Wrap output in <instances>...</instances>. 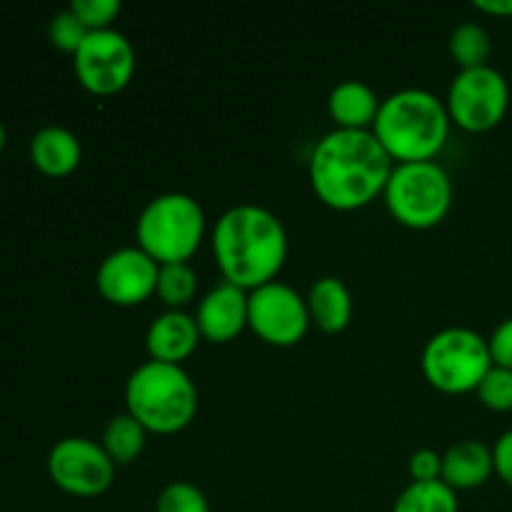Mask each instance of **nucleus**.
I'll return each mask as SVG.
<instances>
[{"label": "nucleus", "instance_id": "1", "mask_svg": "<svg viewBox=\"0 0 512 512\" xmlns=\"http://www.w3.org/2000/svg\"><path fill=\"white\" fill-rule=\"evenodd\" d=\"M393 168V158L373 130L335 128L313 148L308 175L320 203L348 213L383 195Z\"/></svg>", "mask_w": 512, "mask_h": 512}, {"label": "nucleus", "instance_id": "2", "mask_svg": "<svg viewBox=\"0 0 512 512\" xmlns=\"http://www.w3.org/2000/svg\"><path fill=\"white\" fill-rule=\"evenodd\" d=\"M213 253L225 283L255 290L278 278L288 258V233L278 215L240 203L220 215L213 230Z\"/></svg>", "mask_w": 512, "mask_h": 512}, {"label": "nucleus", "instance_id": "3", "mask_svg": "<svg viewBox=\"0 0 512 512\" xmlns=\"http://www.w3.org/2000/svg\"><path fill=\"white\" fill-rule=\"evenodd\" d=\"M450 115L443 100L423 88H403L380 103L373 135L393 163L433 160L448 143Z\"/></svg>", "mask_w": 512, "mask_h": 512}, {"label": "nucleus", "instance_id": "4", "mask_svg": "<svg viewBox=\"0 0 512 512\" xmlns=\"http://www.w3.org/2000/svg\"><path fill=\"white\" fill-rule=\"evenodd\" d=\"M125 405L148 433L173 435L193 423L198 413V388L183 365L148 360L130 373Z\"/></svg>", "mask_w": 512, "mask_h": 512}, {"label": "nucleus", "instance_id": "5", "mask_svg": "<svg viewBox=\"0 0 512 512\" xmlns=\"http://www.w3.org/2000/svg\"><path fill=\"white\" fill-rule=\"evenodd\" d=\"M205 235V213L193 195L163 193L150 200L135 225L138 248L158 265L188 263Z\"/></svg>", "mask_w": 512, "mask_h": 512}, {"label": "nucleus", "instance_id": "6", "mask_svg": "<svg viewBox=\"0 0 512 512\" xmlns=\"http://www.w3.org/2000/svg\"><path fill=\"white\" fill-rule=\"evenodd\" d=\"M385 205L400 225L413 230L435 228L453 205V180L435 160L395 163L383 190Z\"/></svg>", "mask_w": 512, "mask_h": 512}, {"label": "nucleus", "instance_id": "7", "mask_svg": "<svg viewBox=\"0 0 512 512\" xmlns=\"http://www.w3.org/2000/svg\"><path fill=\"white\" fill-rule=\"evenodd\" d=\"M425 380L435 390L463 395L478 390L493 368L488 340L470 328H445L425 343L420 358Z\"/></svg>", "mask_w": 512, "mask_h": 512}, {"label": "nucleus", "instance_id": "8", "mask_svg": "<svg viewBox=\"0 0 512 512\" xmlns=\"http://www.w3.org/2000/svg\"><path fill=\"white\" fill-rule=\"evenodd\" d=\"M450 123L468 133H488L498 128L510 108V85L493 65L460 70L445 98Z\"/></svg>", "mask_w": 512, "mask_h": 512}, {"label": "nucleus", "instance_id": "9", "mask_svg": "<svg viewBox=\"0 0 512 512\" xmlns=\"http://www.w3.org/2000/svg\"><path fill=\"white\" fill-rule=\"evenodd\" d=\"M310 323L308 298H303L293 285L273 280L248 293V328L268 345H298Z\"/></svg>", "mask_w": 512, "mask_h": 512}, {"label": "nucleus", "instance_id": "10", "mask_svg": "<svg viewBox=\"0 0 512 512\" xmlns=\"http://www.w3.org/2000/svg\"><path fill=\"white\" fill-rule=\"evenodd\" d=\"M80 85L93 95H115L133 80L135 50L120 30H93L73 55Z\"/></svg>", "mask_w": 512, "mask_h": 512}, {"label": "nucleus", "instance_id": "11", "mask_svg": "<svg viewBox=\"0 0 512 512\" xmlns=\"http://www.w3.org/2000/svg\"><path fill=\"white\" fill-rule=\"evenodd\" d=\"M48 475L63 493L98 498L113 485L115 463L93 440L63 438L50 448Z\"/></svg>", "mask_w": 512, "mask_h": 512}, {"label": "nucleus", "instance_id": "12", "mask_svg": "<svg viewBox=\"0 0 512 512\" xmlns=\"http://www.w3.org/2000/svg\"><path fill=\"white\" fill-rule=\"evenodd\" d=\"M158 273L160 265L135 245V248L113 250L100 263L98 273H95V285L108 303L133 308V305L145 303L155 293Z\"/></svg>", "mask_w": 512, "mask_h": 512}, {"label": "nucleus", "instance_id": "13", "mask_svg": "<svg viewBox=\"0 0 512 512\" xmlns=\"http://www.w3.org/2000/svg\"><path fill=\"white\" fill-rule=\"evenodd\" d=\"M200 338L210 343H230L248 328V290L220 283L200 300L198 315Z\"/></svg>", "mask_w": 512, "mask_h": 512}, {"label": "nucleus", "instance_id": "14", "mask_svg": "<svg viewBox=\"0 0 512 512\" xmlns=\"http://www.w3.org/2000/svg\"><path fill=\"white\" fill-rule=\"evenodd\" d=\"M198 340L200 330L193 315H188L185 310H165L150 323L145 348H148L150 360L180 365L195 353Z\"/></svg>", "mask_w": 512, "mask_h": 512}, {"label": "nucleus", "instance_id": "15", "mask_svg": "<svg viewBox=\"0 0 512 512\" xmlns=\"http://www.w3.org/2000/svg\"><path fill=\"white\" fill-rule=\"evenodd\" d=\"M495 473L493 448L478 440H460L450 445L448 453L443 455V480L445 485L458 493V490H475L490 480Z\"/></svg>", "mask_w": 512, "mask_h": 512}, {"label": "nucleus", "instance_id": "16", "mask_svg": "<svg viewBox=\"0 0 512 512\" xmlns=\"http://www.w3.org/2000/svg\"><path fill=\"white\" fill-rule=\"evenodd\" d=\"M83 158V148L73 130L48 125L40 128L30 140V160L48 178H65L73 173Z\"/></svg>", "mask_w": 512, "mask_h": 512}, {"label": "nucleus", "instance_id": "17", "mask_svg": "<svg viewBox=\"0 0 512 512\" xmlns=\"http://www.w3.org/2000/svg\"><path fill=\"white\" fill-rule=\"evenodd\" d=\"M383 100L363 80H343L328 95V113L340 130H373Z\"/></svg>", "mask_w": 512, "mask_h": 512}, {"label": "nucleus", "instance_id": "18", "mask_svg": "<svg viewBox=\"0 0 512 512\" xmlns=\"http://www.w3.org/2000/svg\"><path fill=\"white\" fill-rule=\"evenodd\" d=\"M308 310L310 320L318 323L323 333H343L353 318V295L343 280L325 275V278L315 280L313 288H310Z\"/></svg>", "mask_w": 512, "mask_h": 512}, {"label": "nucleus", "instance_id": "19", "mask_svg": "<svg viewBox=\"0 0 512 512\" xmlns=\"http://www.w3.org/2000/svg\"><path fill=\"white\" fill-rule=\"evenodd\" d=\"M145 433L148 430L133 415L120 413L108 420V425L103 430V443L100 445H103L108 458L115 463V468L118 465H130L145 450Z\"/></svg>", "mask_w": 512, "mask_h": 512}, {"label": "nucleus", "instance_id": "20", "mask_svg": "<svg viewBox=\"0 0 512 512\" xmlns=\"http://www.w3.org/2000/svg\"><path fill=\"white\" fill-rule=\"evenodd\" d=\"M448 48L450 58L460 65V70L483 68V65H490L488 60L493 55V40L480 23H460L450 33Z\"/></svg>", "mask_w": 512, "mask_h": 512}, {"label": "nucleus", "instance_id": "21", "mask_svg": "<svg viewBox=\"0 0 512 512\" xmlns=\"http://www.w3.org/2000/svg\"><path fill=\"white\" fill-rule=\"evenodd\" d=\"M393 512H460L458 493L443 480L410 483L395 500Z\"/></svg>", "mask_w": 512, "mask_h": 512}, {"label": "nucleus", "instance_id": "22", "mask_svg": "<svg viewBox=\"0 0 512 512\" xmlns=\"http://www.w3.org/2000/svg\"><path fill=\"white\" fill-rule=\"evenodd\" d=\"M158 298L168 305L170 310H183L198 293V275H195L190 263H170L160 265Z\"/></svg>", "mask_w": 512, "mask_h": 512}, {"label": "nucleus", "instance_id": "23", "mask_svg": "<svg viewBox=\"0 0 512 512\" xmlns=\"http://www.w3.org/2000/svg\"><path fill=\"white\" fill-rule=\"evenodd\" d=\"M155 512H210V505L198 485L170 483L155 500Z\"/></svg>", "mask_w": 512, "mask_h": 512}, {"label": "nucleus", "instance_id": "24", "mask_svg": "<svg viewBox=\"0 0 512 512\" xmlns=\"http://www.w3.org/2000/svg\"><path fill=\"white\" fill-rule=\"evenodd\" d=\"M478 400L488 410L495 413H510L512 410V370L508 368H493L488 370V375L483 378V383L478 385Z\"/></svg>", "mask_w": 512, "mask_h": 512}, {"label": "nucleus", "instance_id": "25", "mask_svg": "<svg viewBox=\"0 0 512 512\" xmlns=\"http://www.w3.org/2000/svg\"><path fill=\"white\" fill-rule=\"evenodd\" d=\"M88 33L90 30L80 23L78 15H75L70 8L63 10V13L53 15V20L48 23L50 43H53L58 50H63V53H70V55H75V50L83 45V40L88 38Z\"/></svg>", "mask_w": 512, "mask_h": 512}, {"label": "nucleus", "instance_id": "26", "mask_svg": "<svg viewBox=\"0 0 512 512\" xmlns=\"http://www.w3.org/2000/svg\"><path fill=\"white\" fill-rule=\"evenodd\" d=\"M70 10L93 33V30H108L113 25L120 13V3L118 0H73Z\"/></svg>", "mask_w": 512, "mask_h": 512}, {"label": "nucleus", "instance_id": "27", "mask_svg": "<svg viewBox=\"0 0 512 512\" xmlns=\"http://www.w3.org/2000/svg\"><path fill=\"white\" fill-rule=\"evenodd\" d=\"M410 478L413 483H433V480H440L443 475V455H438L430 448H420L410 455Z\"/></svg>", "mask_w": 512, "mask_h": 512}, {"label": "nucleus", "instance_id": "28", "mask_svg": "<svg viewBox=\"0 0 512 512\" xmlns=\"http://www.w3.org/2000/svg\"><path fill=\"white\" fill-rule=\"evenodd\" d=\"M490 358L498 368L512 370V318H505L488 338Z\"/></svg>", "mask_w": 512, "mask_h": 512}, {"label": "nucleus", "instance_id": "29", "mask_svg": "<svg viewBox=\"0 0 512 512\" xmlns=\"http://www.w3.org/2000/svg\"><path fill=\"white\" fill-rule=\"evenodd\" d=\"M493 463L498 478L512 488V430L500 435L498 443L493 445Z\"/></svg>", "mask_w": 512, "mask_h": 512}, {"label": "nucleus", "instance_id": "30", "mask_svg": "<svg viewBox=\"0 0 512 512\" xmlns=\"http://www.w3.org/2000/svg\"><path fill=\"white\" fill-rule=\"evenodd\" d=\"M475 10L495 18H512V0H475Z\"/></svg>", "mask_w": 512, "mask_h": 512}, {"label": "nucleus", "instance_id": "31", "mask_svg": "<svg viewBox=\"0 0 512 512\" xmlns=\"http://www.w3.org/2000/svg\"><path fill=\"white\" fill-rule=\"evenodd\" d=\"M5 140H8V133H5L3 120H0V153H3V148H5Z\"/></svg>", "mask_w": 512, "mask_h": 512}]
</instances>
